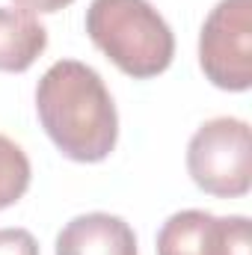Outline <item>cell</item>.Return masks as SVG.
I'll list each match as a JSON object with an SVG mask.
<instances>
[{
  "instance_id": "obj_8",
  "label": "cell",
  "mask_w": 252,
  "mask_h": 255,
  "mask_svg": "<svg viewBox=\"0 0 252 255\" xmlns=\"http://www.w3.org/2000/svg\"><path fill=\"white\" fill-rule=\"evenodd\" d=\"M30 160L18 142L0 133V211L12 208L30 187Z\"/></svg>"
},
{
  "instance_id": "obj_1",
  "label": "cell",
  "mask_w": 252,
  "mask_h": 255,
  "mask_svg": "<svg viewBox=\"0 0 252 255\" xmlns=\"http://www.w3.org/2000/svg\"><path fill=\"white\" fill-rule=\"evenodd\" d=\"M39 122L68 160L98 163L119 139V113L101 74L86 63L60 60L36 86Z\"/></svg>"
},
{
  "instance_id": "obj_5",
  "label": "cell",
  "mask_w": 252,
  "mask_h": 255,
  "mask_svg": "<svg viewBox=\"0 0 252 255\" xmlns=\"http://www.w3.org/2000/svg\"><path fill=\"white\" fill-rule=\"evenodd\" d=\"M250 220L178 211L157 232V255H250Z\"/></svg>"
},
{
  "instance_id": "obj_10",
  "label": "cell",
  "mask_w": 252,
  "mask_h": 255,
  "mask_svg": "<svg viewBox=\"0 0 252 255\" xmlns=\"http://www.w3.org/2000/svg\"><path fill=\"white\" fill-rule=\"evenodd\" d=\"M12 3L30 15H51V12H60L65 6H71L74 0H12Z\"/></svg>"
},
{
  "instance_id": "obj_3",
  "label": "cell",
  "mask_w": 252,
  "mask_h": 255,
  "mask_svg": "<svg viewBox=\"0 0 252 255\" xmlns=\"http://www.w3.org/2000/svg\"><path fill=\"white\" fill-rule=\"evenodd\" d=\"M187 172L199 190L217 199L247 196L252 184L250 125L235 116L205 122L187 145Z\"/></svg>"
},
{
  "instance_id": "obj_9",
  "label": "cell",
  "mask_w": 252,
  "mask_h": 255,
  "mask_svg": "<svg viewBox=\"0 0 252 255\" xmlns=\"http://www.w3.org/2000/svg\"><path fill=\"white\" fill-rule=\"evenodd\" d=\"M0 255H39V244L27 229H0Z\"/></svg>"
},
{
  "instance_id": "obj_4",
  "label": "cell",
  "mask_w": 252,
  "mask_h": 255,
  "mask_svg": "<svg viewBox=\"0 0 252 255\" xmlns=\"http://www.w3.org/2000/svg\"><path fill=\"white\" fill-rule=\"evenodd\" d=\"M199 65L226 92L252 86V0H220L199 33Z\"/></svg>"
},
{
  "instance_id": "obj_6",
  "label": "cell",
  "mask_w": 252,
  "mask_h": 255,
  "mask_svg": "<svg viewBox=\"0 0 252 255\" xmlns=\"http://www.w3.org/2000/svg\"><path fill=\"white\" fill-rule=\"evenodd\" d=\"M57 255H136V235L122 217L80 214L57 235Z\"/></svg>"
},
{
  "instance_id": "obj_2",
  "label": "cell",
  "mask_w": 252,
  "mask_h": 255,
  "mask_svg": "<svg viewBox=\"0 0 252 255\" xmlns=\"http://www.w3.org/2000/svg\"><path fill=\"white\" fill-rule=\"evenodd\" d=\"M86 33L133 80L163 74L175 57V36L148 0H92L86 9Z\"/></svg>"
},
{
  "instance_id": "obj_7",
  "label": "cell",
  "mask_w": 252,
  "mask_h": 255,
  "mask_svg": "<svg viewBox=\"0 0 252 255\" xmlns=\"http://www.w3.org/2000/svg\"><path fill=\"white\" fill-rule=\"evenodd\" d=\"M48 48V30L21 9L0 6V71H27Z\"/></svg>"
}]
</instances>
